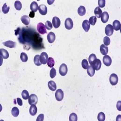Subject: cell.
Masks as SVG:
<instances>
[{"instance_id":"obj_1","label":"cell","mask_w":121,"mask_h":121,"mask_svg":"<svg viewBox=\"0 0 121 121\" xmlns=\"http://www.w3.org/2000/svg\"><path fill=\"white\" fill-rule=\"evenodd\" d=\"M37 30H38V32L41 35H44L45 33H47L46 25L43 23H41V22H39L37 25Z\"/></svg>"},{"instance_id":"obj_2","label":"cell","mask_w":121,"mask_h":121,"mask_svg":"<svg viewBox=\"0 0 121 121\" xmlns=\"http://www.w3.org/2000/svg\"><path fill=\"white\" fill-rule=\"evenodd\" d=\"M59 74L62 76H64L67 75V71H68V69H67V66L65 64H61L59 67Z\"/></svg>"},{"instance_id":"obj_3","label":"cell","mask_w":121,"mask_h":121,"mask_svg":"<svg viewBox=\"0 0 121 121\" xmlns=\"http://www.w3.org/2000/svg\"><path fill=\"white\" fill-rule=\"evenodd\" d=\"M28 103L30 105H36L38 102V97L35 94H32L28 97Z\"/></svg>"},{"instance_id":"obj_4","label":"cell","mask_w":121,"mask_h":121,"mask_svg":"<svg viewBox=\"0 0 121 121\" xmlns=\"http://www.w3.org/2000/svg\"><path fill=\"white\" fill-rule=\"evenodd\" d=\"M110 82L113 85H115L118 82V77L114 73L111 74L110 76Z\"/></svg>"},{"instance_id":"obj_5","label":"cell","mask_w":121,"mask_h":121,"mask_svg":"<svg viewBox=\"0 0 121 121\" xmlns=\"http://www.w3.org/2000/svg\"><path fill=\"white\" fill-rule=\"evenodd\" d=\"M55 97L58 101H61L63 99L64 97V92L62 90L58 89L56 91L55 93Z\"/></svg>"},{"instance_id":"obj_6","label":"cell","mask_w":121,"mask_h":121,"mask_svg":"<svg viewBox=\"0 0 121 121\" xmlns=\"http://www.w3.org/2000/svg\"><path fill=\"white\" fill-rule=\"evenodd\" d=\"M48 59H49V57H48L47 54L46 52L41 53L40 55V61L42 64H46V63H47Z\"/></svg>"},{"instance_id":"obj_7","label":"cell","mask_w":121,"mask_h":121,"mask_svg":"<svg viewBox=\"0 0 121 121\" xmlns=\"http://www.w3.org/2000/svg\"><path fill=\"white\" fill-rule=\"evenodd\" d=\"M105 32L107 36H110L112 35L114 32V29L112 25H111V24H108V25H107L106 27H105Z\"/></svg>"},{"instance_id":"obj_8","label":"cell","mask_w":121,"mask_h":121,"mask_svg":"<svg viewBox=\"0 0 121 121\" xmlns=\"http://www.w3.org/2000/svg\"><path fill=\"white\" fill-rule=\"evenodd\" d=\"M65 27L67 30H71L73 27V22L71 18H68L65 19Z\"/></svg>"},{"instance_id":"obj_9","label":"cell","mask_w":121,"mask_h":121,"mask_svg":"<svg viewBox=\"0 0 121 121\" xmlns=\"http://www.w3.org/2000/svg\"><path fill=\"white\" fill-rule=\"evenodd\" d=\"M92 67L95 70H99L101 68V61L100 59H96L92 64Z\"/></svg>"},{"instance_id":"obj_10","label":"cell","mask_w":121,"mask_h":121,"mask_svg":"<svg viewBox=\"0 0 121 121\" xmlns=\"http://www.w3.org/2000/svg\"><path fill=\"white\" fill-rule=\"evenodd\" d=\"M38 11L40 14H41L42 15H46L47 13V7H46V5L41 4L39 6Z\"/></svg>"},{"instance_id":"obj_11","label":"cell","mask_w":121,"mask_h":121,"mask_svg":"<svg viewBox=\"0 0 121 121\" xmlns=\"http://www.w3.org/2000/svg\"><path fill=\"white\" fill-rule=\"evenodd\" d=\"M52 25L55 28H58L60 25V21L59 18L56 16L53 17L52 19Z\"/></svg>"},{"instance_id":"obj_12","label":"cell","mask_w":121,"mask_h":121,"mask_svg":"<svg viewBox=\"0 0 121 121\" xmlns=\"http://www.w3.org/2000/svg\"><path fill=\"white\" fill-rule=\"evenodd\" d=\"M103 62L104 64V65L107 67H109L112 63V60H111V59L109 56L105 55V56H103Z\"/></svg>"},{"instance_id":"obj_13","label":"cell","mask_w":121,"mask_h":121,"mask_svg":"<svg viewBox=\"0 0 121 121\" xmlns=\"http://www.w3.org/2000/svg\"><path fill=\"white\" fill-rule=\"evenodd\" d=\"M3 44L4 46L7 47L9 48H15L16 47V43L14 41H7L4 42L3 43Z\"/></svg>"},{"instance_id":"obj_14","label":"cell","mask_w":121,"mask_h":121,"mask_svg":"<svg viewBox=\"0 0 121 121\" xmlns=\"http://www.w3.org/2000/svg\"><path fill=\"white\" fill-rule=\"evenodd\" d=\"M100 18H101V21L103 23H106L108 21V19H109V15H108V12H102V14Z\"/></svg>"},{"instance_id":"obj_15","label":"cell","mask_w":121,"mask_h":121,"mask_svg":"<svg viewBox=\"0 0 121 121\" xmlns=\"http://www.w3.org/2000/svg\"><path fill=\"white\" fill-rule=\"evenodd\" d=\"M113 29L116 30V31H118L121 30V22L118 20H114L113 23Z\"/></svg>"},{"instance_id":"obj_16","label":"cell","mask_w":121,"mask_h":121,"mask_svg":"<svg viewBox=\"0 0 121 121\" xmlns=\"http://www.w3.org/2000/svg\"><path fill=\"white\" fill-rule=\"evenodd\" d=\"M100 52L101 54L104 56L107 55L108 52V48L107 46H105L104 44H102L100 46Z\"/></svg>"},{"instance_id":"obj_17","label":"cell","mask_w":121,"mask_h":121,"mask_svg":"<svg viewBox=\"0 0 121 121\" xmlns=\"http://www.w3.org/2000/svg\"><path fill=\"white\" fill-rule=\"evenodd\" d=\"M21 20L22 22V23L25 24V25H28L30 24V17L27 15H23L21 16Z\"/></svg>"},{"instance_id":"obj_18","label":"cell","mask_w":121,"mask_h":121,"mask_svg":"<svg viewBox=\"0 0 121 121\" xmlns=\"http://www.w3.org/2000/svg\"><path fill=\"white\" fill-rule=\"evenodd\" d=\"M0 55H1V58H4V59H7L9 57V54L8 52L4 49H0Z\"/></svg>"},{"instance_id":"obj_19","label":"cell","mask_w":121,"mask_h":121,"mask_svg":"<svg viewBox=\"0 0 121 121\" xmlns=\"http://www.w3.org/2000/svg\"><path fill=\"white\" fill-rule=\"evenodd\" d=\"M55 34L53 32H50L47 35V40L49 43H53L55 41Z\"/></svg>"},{"instance_id":"obj_20","label":"cell","mask_w":121,"mask_h":121,"mask_svg":"<svg viewBox=\"0 0 121 121\" xmlns=\"http://www.w3.org/2000/svg\"><path fill=\"white\" fill-rule=\"evenodd\" d=\"M82 27L83 28H84V30H85V32H89L90 27V22H89V21H88V20H84V21H83Z\"/></svg>"},{"instance_id":"obj_21","label":"cell","mask_w":121,"mask_h":121,"mask_svg":"<svg viewBox=\"0 0 121 121\" xmlns=\"http://www.w3.org/2000/svg\"><path fill=\"white\" fill-rule=\"evenodd\" d=\"M48 87H49V89L52 91H55L56 90V83L53 81H50L48 82Z\"/></svg>"},{"instance_id":"obj_22","label":"cell","mask_w":121,"mask_h":121,"mask_svg":"<svg viewBox=\"0 0 121 121\" xmlns=\"http://www.w3.org/2000/svg\"><path fill=\"white\" fill-rule=\"evenodd\" d=\"M38 3L35 1H33L32 3V4H30V9L32 12H34L35 13L37 12V11L38 10Z\"/></svg>"},{"instance_id":"obj_23","label":"cell","mask_w":121,"mask_h":121,"mask_svg":"<svg viewBox=\"0 0 121 121\" xmlns=\"http://www.w3.org/2000/svg\"><path fill=\"white\" fill-rule=\"evenodd\" d=\"M87 73L90 77H92L94 76L95 73V70L93 68L92 65H90V66L88 67V68H87Z\"/></svg>"},{"instance_id":"obj_24","label":"cell","mask_w":121,"mask_h":121,"mask_svg":"<svg viewBox=\"0 0 121 121\" xmlns=\"http://www.w3.org/2000/svg\"><path fill=\"white\" fill-rule=\"evenodd\" d=\"M94 13H95V16H96V18H99L101 17V15H102V11L99 7H96V9H95V12H94Z\"/></svg>"},{"instance_id":"obj_25","label":"cell","mask_w":121,"mask_h":121,"mask_svg":"<svg viewBox=\"0 0 121 121\" xmlns=\"http://www.w3.org/2000/svg\"><path fill=\"white\" fill-rule=\"evenodd\" d=\"M30 114L32 116H35L37 113V107L35 105H32L29 110Z\"/></svg>"},{"instance_id":"obj_26","label":"cell","mask_w":121,"mask_h":121,"mask_svg":"<svg viewBox=\"0 0 121 121\" xmlns=\"http://www.w3.org/2000/svg\"><path fill=\"white\" fill-rule=\"evenodd\" d=\"M78 14L80 16H84L86 13V10L85 7H84L82 6H80L78 8Z\"/></svg>"},{"instance_id":"obj_27","label":"cell","mask_w":121,"mask_h":121,"mask_svg":"<svg viewBox=\"0 0 121 121\" xmlns=\"http://www.w3.org/2000/svg\"><path fill=\"white\" fill-rule=\"evenodd\" d=\"M33 61H34V63L37 66H40L41 65V62L40 61V55H36V56H35L34 59H33Z\"/></svg>"},{"instance_id":"obj_28","label":"cell","mask_w":121,"mask_h":121,"mask_svg":"<svg viewBox=\"0 0 121 121\" xmlns=\"http://www.w3.org/2000/svg\"><path fill=\"white\" fill-rule=\"evenodd\" d=\"M20 58H21V60H22L23 62H27V60H28V56H27L26 53H24V52H22V53H21Z\"/></svg>"},{"instance_id":"obj_29","label":"cell","mask_w":121,"mask_h":121,"mask_svg":"<svg viewBox=\"0 0 121 121\" xmlns=\"http://www.w3.org/2000/svg\"><path fill=\"white\" fill-rule=\"evenodd\" d=\"M19 111L17 107H13L12 110V114L13 117H17L19 115Z\"/></svg>"},{"instance_id":"obj_30","label":"cell","mask_w":121,"mask_h":121,"mask_svg":"<svg viewBox=\"0 0 121 121\" xmlns=\"http://www.w3.org/2000/svg\"><path fill=\"white\" fill-rule=\"evenodd\" d=\"M96 59H97V58H96V56L95 54H91V55H90V56H89V62H90V65H92L93 62L95 61V60Z\"/></svg>"},{"instance_id":"obj_31","label":"cell","mask_w":121,"mask_h":121,"mask_svg":"<svg viewBox=\"0 0 121 121\" xmlns=\"http://www.w3.org/2000/svg\"><path fill=\"white\" fill-rule=\"evenodd\" d=\"M47 65L49 67H52L53 68L54 65H55V60H54V59L53 58H49V59H48V61H47Z\"/></svg>"},{"instance_id":"obj_32","label":"cell","mask_w":121,"mask_h":121,"mask_svg":"<svg viewBox=\"0 0 121 121\" xmlns=\"http://www.w3.org/2000/svg\"><path fill=\"white\" fill-rule=\"evenodd\" d=\"M21 95H22V97L24 100L28 99V97H29V94H28V92L27 90H23L22 92V93H21Z\"/></svg>"},{"instance_id":"obj_33","label":"cell","mask_w":121,"mask_h":121,"mask_svg":"<svg viewBox=\"0 0 121 121\" xmlns=\"http://www.w3.org/2000/svg\"><path fill=\"white\" fill-rule=\"evenodd\" d=\"M97 120L99 121H104L105 120V116L104 113L100 112L97 116Z\"/></svg>"},{"instance_id":"obj_34","label":"cell","mask_w":121,"mask_h":121,"mask_svg":"<svg viewBox=\"0 0 121 121\" xmlns=\"http://www.w3.org/2000/svg\"><path fill=\"white\" fill-rule=\"evenodd\" d=\"M15 7L17 11H20L22 8V4L19 1H16L15 3Z\"/></svg>"},{"instance_id":"obj_35","label":"cell","mask_w":121,"mask_h":121,"mask_svg":"<svg viewBox=\"0 0 121 121\" xmlns=\"http://www.w3.org/2000/svg\"><path fill=\"white\" fill-rule=\"evenodd\" d=\"M69 121H78V116H77L76 114L75 113H71L69 117Z\"/></svg>"},{"instance_id":"obj_36","label":"cell","mask_w":121,"mask_h":121,"mask_svg":"<svg viewBox=\"0 0 121 121\" xmlns=\"http://www.w3.org/2000/svg\"><path fill=\"white\" fill-rule=\"evenodd\" d=\"M9 9H10V7L7 6L6 3H5L3 5V7H2V11L4 14H6L9 12Z\"/></svg>"},{"instance_id":"obj_37","label":"cell","mask_w":121,"mask_h":121,"mask_svg":"<svg viewBox=\"0 0 121 121\" xmlns=\"http://www.w3.org/2000/svg\"><path fill=\"white\" fill-rule=\"evenodd\" d=\"M96 17L95 16H93L92 17H90V19H89V22H90V24L92 25H95L96 22Z\"/></svg>"},{"instance_id":"obj_38","label":"cell","mask_w":121,"mask_h":121,"mask_svg":"<svg viewBox=\"0 0 121 121\" xmlns=\"http://www.w3.org/2000/svg\"><path fill=\"white\" fill-rule=\"evenodd\" d=\"M56 75V71L55 68H52L51 70H50V76L51 78H54Z\"/></svg>"},{"instance_id":"obj_39","label":"cell","mask_w":121,"mask_h":121,"mask_svg":"<svg viewBox=\"0 0 121 121\" xmlns=\"http://www.w3.org/2000/svg\"><path fill=\"white\" fill-rule=\"evenodd\" d=\"M103 43H104V45L105 46H109L110 44V39L109 38V37H104V38H103Z\"/></svg>"},{"instance_id":"obj_40","label":"cell","mask_w":121,"mask_h":121,"mask_svg":"<svg viewBox=\"0 0 121 121\" xmlns=\"http://www.w3.org/2000/svg\"><path fill=\"white\" fill-rule=\"evenodd\" d=\"M82 66L84 69H87L89 67V62L86 59H84L82 61Z\"/></svg>"},{"instance_id":"obj_41","label":"cell","mask_w":121,"mask_h":121,"mask_svg":"<svg viewBox=\"0 0 121 121\" xmlns=\"http://www.w3.org/2000/svg\"><path fill=\"white\" fill-rule=\"evenodd\" d=\"M46 29L47 30H51L53 27V25H52V23H51V22L49 21H47L46 22Z\"/></svg>"},{"instance_id":"obj_42","label":"cell","mask_w":121,"mask_h":121,"mask_svg":"<svg viewBox=\"0 0 121 121\" xmlns=\"http://www.w3.org/2000/svg\"><path fill=\"white\" fill-rule=\"evenodd\" d=\"M98 4H99V7H104L105 5V0H99L98 1Z\"/></svg>"},{"instance_id":"obj_43","label":"cell","mask_w":121,"mask_h":121,"mask_svg":"<svg viewBox=\"0 0 121 121\" xmlns=\"http://www.w3.org/2000/svg\"><path fill=\"white\" fill-rule=\"evenodd\" d=\"M44 119V114H40L38 116L36 119V121H43Z\"/></svg>"},{"instance_id":"obj_44","label":"cell","mask_w":121,"mask_h":121,"mask_svg":"<svg viewBox=\"0 0 121 121\" xmlns=\"http://www.w3.org/2000/svg\"><path fill=\"white\" fill-rule=\"evenodd\" d=\"M16 100H17V103H18V105H19V106H22V100H21L20 98H17L16 99Z\"/></svg>"},{"instance_id":"obj_45","label":"cell","mask_w":121,"mask_h":121,"mask_svg":"<svg viewBox=\"0 0 121 121\" xmlns=\"http://www.w3.org/2000/svg\"><path fill=\"white\" fill-rule=\"evenodd\" d=\"M35 15V13L34 12H32H32H30L29 14V17L30 18H34Z\"/></svg>"},{"instance_id":"obj_46","label":"cell","mask_w":121,"mask_h":121,"mask_svg":"<svg viewBox=\"0 0 121 121\" xmlns=\"http://www.w3.org/2000/svg\"><path fill=\"white\" fill-rule=\"evenodd\" d=\"M120 104H121V101H118L117 102V110L119 111L121 110V107H120Z\"/></svg>"}]
</instances>
